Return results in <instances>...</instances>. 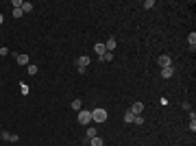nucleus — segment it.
I'll return each instance as SVG.
<instances>
[{"label": "nucleus", "mask_w": 196, "mask_h": 146, "mask_svg": "<svg viewBox=\"0 0 196 146\" xmlns=\"http://www.w3.org/2000/svg\"><path fill=\"white\" fill-rule=\"evenodd\" d=\"M107 116H109V113H107L102 107H96V109L92 111V122H105V120H107Z\"/></svg>", "instance_id": "nucleus-1"}, {"label": "nucleus", "mask_w": 196, "mask_h": 146, "mask_svg": "<svg viewBox=\"0 0 196 146\" xmlns=\"http://www.w3.org/2000/svg\"><path fill=\"white\" fill-rule=\"evenodd\" d=\"M79 122L90 127V122H92V111H79Z\"/></svg>", "instance_id": "nucleus-2"}, {"label": "nucleus", "mask_w": 196, "mask_h": 146, "mask_svg": "<svg viewBox=\"0 0 196 146\" xmlns=\"http://www.w3.org/2000/svg\"><path fill=\"white\" fill-rule=\"evenodd\" d=\"M157 63H159L161 68H172V59H170L168 55H161V57L157 59Z\"/></svg>", "instance_id": "nucleus-3"}, {"label": "nucleus", "mask_w": 196, "mask_h": 146, "mask_svg": "<svg viewBox=\"0 0 196 146\" xmlns=\"http://www.w3.org/2000/svg\"><path fill=\"white\" fill-rule=\"evenodd\" d=\"M87 65H90V59H87V57H79V59H76V68L87 70Z\"/></svg>", "instance_id": "nucleus-4"}, {"label": "nucleus", "mask_w": 196, "mask_h": 146, "mask_svg": "<svg viewBox=\"0 0 196 146\" xmlns=\"http://www.w3.org/2000/svg\"><path fill=\"white\" fill-rule=\"evenodd\" d=\"M142 111H144V105H142V102H133V107H131V113H135V116H142Z\"/></svg>", "instance_id": "nucleus-5"}, {"label": "nucleus", "mask_w": 196, "mask_h": 146, "mask_svg": "<svg viewBox=\"0 0 196 146\" xmlns=\"http://www.w3.org/2000/svg\"><path fill=\"white\" fill-rule=\"evenodd\" d=\"M116 46H118V44H116V39H113V37H109V39L105 42V48H107V52H113V50H116Z\"/></svg>", "instance_id": "nucleus-6"}, {"label": "nucleus", "mask_w": 196, "mask_h": 146, "mask_svg": "<svg viewBox=\"0 0 196 146\" xmlns=\"http://www.w3.org/2000/svg\"><path fill=\"white\" fill-rule=\"evenodd\" d=\"M94 50H96V55H98V57H102V55L107 52V48H105V44H102V42H98L96 46H94Z\"/></svg>", "instance_id": "nucleus-7"}, {"label": "nucleus", "mask_w": 196, "mask_h": 146, "mask_svg": "<svg viewBox=\"0 0 196 146\" xmlns=\"http://www.w3.org/2000/svg\"><path fill=\"white\" fill-rule=\"evenodd\" d=\"M15 59H18V63H20V65H26L31 57H28V55H15Z\"/></svg>", "instance_id": "nucleus-8"}, {"label": "nucleus", "mask_w": 196, "mask_h": 146, "mask_svg": "<svg viewBox=\"0 0 196 146\" xmlns=\"http://www.w3.org/2000/svg\"><path fill=\"white\" fill-rule=\"evenodd\" d=\"M172 74H174V68H161V76L163 79H170Z\"/></svg>", "instance_id": "nucleus-9"}, {"label": "nucleus", "mask_w": 196, "mask_h": 146, "mask_svg": "<svg viewBox=\"0 0 196 146\" xmlns=\"http://www.w3.org/2000/svg\"><path fill=\"white\" fill-rule=\"evenodd\" d=\"M188 42H190V48L194 50V48H196V33H194V31L190 33V37H188Z\"/></svg>", "instance_id": "nucleus-10"}, {"label": "nucleus", "mask_w": 196, "mask_h": 146, "mask_svg": "<svg viewBox=\"0 0 196 146\" xmlns=\"http://www.w3.org/2000/svg\"><path fill=\"white\" fill-rule=\"evenodd\" d=\"M90 146H102V140H100V138H90Z\"/></svg>", "instance_id": "nucleus-11"}, {"label": "nucleus", "mask_w": 196, "mask_h": 146, "mask_svg": "<svg viewBox=\"0 0 196 146\" xmlns=\"http://www.w3.org/2000/svg\"><path fill=\"white\" fill-rule=\"evenodd\" d=\"M28 11H33V4L31 2H22V13H28Z\"/></svg>", "instance_id": "nucleus-12"}, {"label": "nucleus", "mask_w": 196, "mask_h": 146, "mask_svg": "<svg viewBox=\"0 0 196 146\" xmlns=\"http://www.w3.org/2000/svg\"><path fill=\"white\" fill-rule=\"evenodd\" d=\"M81 107H83V102H81L79 98H76V100H72V109H74V111H81Z\"/></svg>", "instance_id": "nucleus-13"}, {"label": "nucleus", "mask_w": 196, "mask_h": 146, "mask_svg": "<svg viewBox=\"0 0 196 146\" xmlns=\"http://www.w3.org/2000/svg\"><path fill=\"white\" fill-rule=\"evenodd\" d=\"M100 61H113V52H105V55L100 57Z\"/></svg>", "instance_id": "nucleus-14"}, {"label": "nucleus", "mask_w": 196, "mask_h": 146, "mask_svg": "<svg viewBox=\"0 0 196 146\" xmlns=\"http://www.w3.org/2000/svg\"><path fill=\"white\" fill-rule=\"evenodd\" d=\"M133 118H135V113H131V109L124 113V122H133Z\"/></svg>", "instance_id": "nucleus-15"}, {"label": "nucleus", "mask_w": 196, "mask_h": 146, "mask_svg": "<svg viewBox=\"0 0 196 146\" xmlns=\"http://www.w3.org/2000/svg\"><path fill=\"white\" fill-rule=\"evenodd\" d=\"M87 138H96V129L94 127H87Z\"/></svg>", "instance_id": "nucleus-16"}, {"label": "nucleus", "mask_w": 196, "mask_h": 146, "mask_svg": "<svg viewBox=\"0 0 196 146\" xmlns=\"http://www.w3.org/2000/svg\"><path fill=\"white\" fill-rule=\"evenodd\" d=\"M133 122H135V124H144V118H142V116H135Z\"/></svg>", "instance_id": "nucleus-17"}, {"label": "nucleus", "mask_w": 196, "mask_h": 146, "mask_svg": "<svg viewBox=\"0 0 196 146\" xmlns=\"http://www.w3.org/2000/svg\"><path fill=\"white\" fill-rule=\"evenodd\" d=\"M0 138H2V140H11V133H9V131H2Z\"/></svg>", "instance_id": "nucleus-18"}, {"label": "nucleus", "mask_w": 196, "mask_h": 146, "mask_svg": "<svg viewBox=\"0 0 196 146\" xmlns=\"http://www.w3.org/2000/svg\"><path fill=\"white\" fill-rule=\"evenodd\" d=\"M152 7H155V2H152V0H146V2H144V9H152Z\"/></svg>", "instance_id": "nucleus-19"}, {"label": "nucleus", "mask_w": 196, "mask_h": 146, "mask_svg": "<svg viewBox=\"0 0 196 146\" xmlns=\"http://www.w3.org/2000/svg\"><path fill=\"white\" fill-rule=\"evenodd\" d=\"M28 74H37V65H28Z\"/></svg>", "instance_id": "nucleus-20"}, {"label": "nucleus", "mask_w": 196, "mask_h": 146, "mask_svg": "<svg viewBox=\"0 0 196 146\" xmlns=\"http://www.w3.org/2000/svg\"><path fill=\"white\" fill-rule=\"evenodd\" d=\"M13 15L15 18H22V9H13Z\"/></svg>", "instance_id": "nucleus-21"}, {"label": "nucleus", "mask_w": 196, "mask_h": 146, "mask_svg": "<svg viewBox=\"0 0 196 146\" xmlns=\"http://www.w3.org/2000/svg\"><path fill=\"white\" fill-rule=\"evenodd\" d=\"M7 52H9V48H4V46H2V48H0V57H4Z\"/></svg>", "instance_id": "nucleus-22"}, {"label": "nucleus", "mask_w": 196, "mask_h": 146, "mask_svg": "<svg viewBox=\"0 0 196 146\" xmlns=\"http://www.w3.org/2000/svg\"><path fill=\"white\" fill-rule=\"evenodd\" d=\"M2 20H4V18H2V13H0V24H2Z\"/></svg>", "instance_id": "nucleus-23"}]
</instances>
